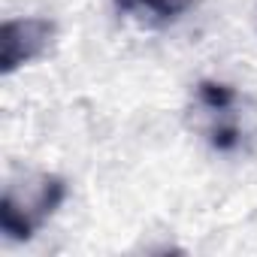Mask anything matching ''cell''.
<instances>
[{"label":"cell","mask_w":257,"mask_h":257,"mask_svg":"<svg viewBox=\"0 0 257 257\" xmlns=\"http://www.w3.org/2000/svg\"><path fill=\"white\" fill-rule=\"evenodd\" d=\"M115 10L127 19H137L149 28H164L179 22L197 0H112Z\"/></svg>","instance_id":"3"},{"label":"cell","mask_w":257,"mask_h":257,"mask_svg":"<svg viewBox=\"0 0 257 257\" xmlns=\"http://www.w3.org/2000/svg\"><path fill=\"white\" fill-rule=\"evenodd\" d=\"M55 40V22L49 19H10L0 28V73L13 76L19 67L46 55Z\"/></svg>","instance_id":"2"},{"label":"cell","mask_w":257,"mask_h":257,"mask_svg":"<svg viewBox=\"0 0 257 257\" xmlns=\"http://www.w3.org/2000/svg\"><path fill=\"white\" fill-rule=\"evenodd\" d=\"M67 185L58 176H34L19 185H7L4 200H0V233L16 242H28L64 203Z\"/></svg>","instance_id":"1"}]
</instances>
